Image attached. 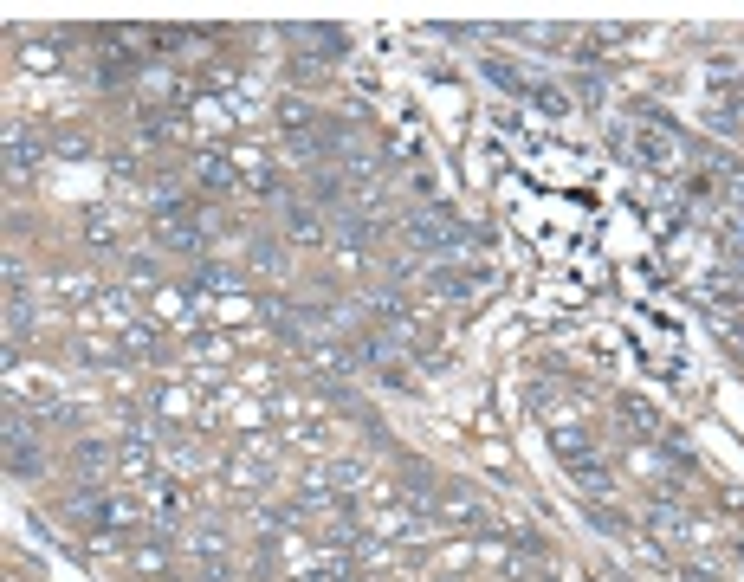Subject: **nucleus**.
Segmentation results:
<instances>
[{
    "label": "nucleus",
    "instance_id": "nucleus-1",
    "mask_svg": "<svg viewBox=\"0 0 744 582\" xmlns=\"http://www.w3.org/2000/svg\"><path fill=\"white\" fill-rule=\"evenodd\" d=\"M570 479H576V492H583V498H609V492H615L609 466H596V460H589V466L576 460V466H570Z\"/></svg>",
    "mask_w": 744,
    "mask_h": 582
},
{
    "label": "nucleus",
    "instance_id": "nucleus-2",
    "mask_svg": "<svg viewBox=\"0 0 744 582\" xmlns=\"http://www.w3.org/2000/svg\"><path fill=\"white\" fill-rule=\"evenodd\" d=\"M641 162H660V169H667V162H680V143H673L667 130H641Z\"/></svg>",
    "mask_w": 744,
    "mask_h": 582
},
{
    "label": "nucleus",
    "instance_id": "nucleus-3",
    "mask_svg": "<svg viewBox=\"0 0 744 582\" xmlns=\"http://www.w3.org/2000/svg\"><path fill=\"white\" fill-rule=\"evenodd\" d=\"M156 233H162V246H182V253L201 240V227H188L182 214H162V220H156Z\"/></svg>",
    "mask_w": 744,
    "mask_h": 582
},
{
    "label": "nucleus",
    "instance_id": "nucleus-4",
    "mask_svg": "<svg viewBox=\"0 0 744 582\" xmlns=\"http://www.w3.org/2000/svg\"><path fill=\"white\" fill-rule=\"evenodd\" d=\"M292 240H298V246H318V240H324L318 207H292Z\"/></svg>",
    "mask_w": 744,
    "mask_h": 582
},
{
    "label": "nucleus",
    "instance_id": "nucleus-5",
    "mask_svg": "<svg viewBox=\"0 0 744 582\" xmlns=\"http://www.w3.org/2000/svg\"><path fill=\"white\" fill-rule=\"evenodd\" d=\"M201 182H208V188H233V169H227V162H201Z\"/></svg>",
    "mask_w": 744,
    "mask_h": 582
},
{
    "label": "nucleus",
    "instance_id": "nucleus-6",
    "mask_svg": "<svg viewBox=\"0 0 744 582\" xmlns=\"http://www.w3.org/2000/svg\"><path fill=\"white\" fill-rule=\"evenodd\" d=\"M311 194H318V201H337L343 182H337V175H318V182H311Z\"/></svg>",
    "mask_w": 744,
    "mask_h": 582
},
{
    "label": "nucleus",
    "instance_id": "nucleus-7",
    "mask_svg": "<svg viewBox=\"0 0 744 582\" xmlns=\"http://www.w3.org/2000/svg\"><path fill=\"white\" fill-rule=\"evenodd\" d=\"M486 72H492V78H499V85H505V91H525V85H518V72H512V65H499V59H492V65H486Z\"/></svg>",
    "mask_w": 744,
    "mask_h": 582
}]
</instances>
